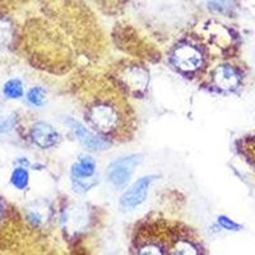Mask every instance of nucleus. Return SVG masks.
<instances>
[{
    "label": "nucleus",
    "mask_w": 255,
    "mask_h": 255,
    "mask_svg": "<svg viewBox=\"0 0 255 255\" xmlns=\"http://www.w3.org/2000/svg\"><path fill=\"white\" fill-rule=\"evenodd\" d=\"M218 223H220L223 229L230 230V231H238V230L240 229V226H239L238 223H235L234 221L230 220V218L225 217V216H221V217L218 218Z\"/></svg>",
    "instance_id": "nucleus-15"
},
{
    "label": "nucleus",
    "mask_w": 255,
    "mask_h": 255,
    "mask_svg": "<svg viewBox=\"0 0 255 255\" xmlns=\"http://www.w3.org/2000/svg\"><path fill=\"white\" fill-rule=\"evenodd\" d=\"M15 118L10 110L0 106V133H6L14 127Z\"/></svg>",
    "instance_id": "nucleus-10"
},
{
    "label": "nucleus",
    "mask_w": 255,
    "mask_h": 255,
    "mask_svg": "<svg viewBox=\"0 0 255 255\" xmlns=\"http://www.w3.org/2000/svg\"><path fill=\"white\" fill-rule=\"evenodd\" d=\"M90 120L96 128L102 131L113 130L118 123V115L115 110L108 105H96L90 110Z\"/></svg>",
    "instance_id": "nucleus-3"
},
{
    "label": "nucleus",
    "mask_w": 255,
    "mask_h": 255,
    "mask_svg": "<svg viewBox=\"0 0 255 255\" xmlns=\"http://www.w3.org/2000/svg\"><path fill=\"white\" fill-rule=\"evenodd\" d=\"M174 61L184 72H194L202 64V56L197 49L189 45H184L176 49L174 54Z\"/></svg>",
    "instance_id": "nucleus-4"
},
{
    "label": "nucleus",
    "mask_w": 255,
    "mask_h": 255,
    "mask_svg": "<svg viewBox=\"0 0 255 255\" xmlns=\"http://www.w3.org/2000/svg\"><path fill=\"white\" fill-rule=\"evenodd\" d=\"M175 253L177 254H197L195 249L191 245H189L185 241H180L175 248Z\"/></svg>",
    "instance_id": "nucleus-16"
},
{
    "label": "nucleus",
    "mask_w": 255,
    "mask_h": 255,
    "mask_svg": "<svg viewBox=\"0 0 255 255\" xmlns=\"http://www.w3.org/2000/svg\"><path fill=\"white\" fill-rule=\"evenodd\" d=\"M31 136L33 142L41 148H49L55 145L59 140L58 131L46 123H36L32 127Z\"/></svg>",
    "instance_id": "nucleus-5"
},
{
    "label": "nucleus",
    "mask_w": 255,
    "mask_h": 255,
    "mask_svg": "<svg viewBox=\"0 0 255 255\" xmlns=\"http://www.w3.org/2000/svg\"><path fill=\"white\" fill-rule=\"evenodd\" d=\"M70 125H72V129L74 131L78 139L83 143L84 145L90 149H93V151H101V149H106L109 147V143L105 142L104 139H101L100 136L95 135V134L91 133L88 129L83 127L82 124L77 122H70Z\"/></svg>",
    "instance_id": "nucleus-6"
},
{
    "label": "nucleus",
    "mask_w": 255,
    "mask_h": 255,
    "mask_svg": "<svg viewBox=\"0 0 255 255\" xmlns=\"http://www.w3.org/2000/svg\"><path fill=\"white\" fill-rule=\"evenodd\" d=\"M140 253L142 254H161V252L156 247H145Z\"/></svg>",
    "instance_id": "nucleus-17"
},
{
    "label": "nucleus",
    "mask_w": 255,
    "mask_h": 255,
    "mask_svg": "<svg viewBox=\"0 0 255 255\" xmlns=\"http://www.w3.org/2000/svg\"><path fill=\"white\" fill-rule=\"evenodd\" d=\"M125 82L128 83L129 88L131 90H143V88L147 86L148 77L145 70L140 69V68H133V69H129L125 73L124 77Z\"/></svg>",
    "instance_id": "nucleus-8"
},
{
    "label": "nucleus",
    "mask_w": 255,
    "mask_h": 255,
    "mask_svg": "<svg viewBox=\"0 0 255 255\" xmlns=\"http://www.w3.org/2000/svg\"><path fill=\"white\" fill-rule=\"evenodd\" d=\"M10 181L17 189H24L28 184V172L23 167H17L13 171Z\"/></svg>",
    "instance_id": "nucleus-12"
},
{
    "label": "nucleus",
    "mask_w": 255,
    "mask_h": 255,
    "mask_svg": "<svg viewBox=\"0 0 255 255\" xmlns=\"http://www.w3.org/2000/svg\"><path fill=\"white\" fill-rule=\"evenodd\" d=\"M96 163L91 157H82L76 165L73 166L72 174L77 179H87L95 174Z\"/></svg>",
    "instance_id": "nucleus-9"
},
{
    "label": "nucleus",
    "mask_w": 255,
    "mask_h": 255,
    "mask_svg": "<svg viewBox=\"0 0 255 255\" xmlns=\"http://www.w3.org/2000/svg\"><path fill=\"white\" fill-rule=\"evenodd\" d=\"M0 216H1V211H0Z\"/></svg>",
    "instance_id": "nucleus-18"
},
{
    "label": "nucleus",
    "mask_w": 255,
    "mask_h": 255,
    "mask_svg": "<svg viewBox=\"0 0 255 255\" xmlns=\"http://www.w3.org/2000/svg\"><path fill=\"white\" fill-rule=\"evenodd\" d=\"M215 82L222 90H232L239 84V74L234 68L222 65L215 70Z\"/></svg>",
    "instance_id": "nucleus-7"
},
{
    "label": "nucleus",
    "mask_w": 255,
    "mask_h": 255,
    "mask_svg": "<svg viewBox=\"0 0 255 255\" xmlns=\"http://www.w3.org/2000/svg\"><path fill=\"white\" fill-rule=\"evenodd\" d=\"M27 100L29 104L35 105V106H41L45 100V91L41 87H33L28 91Z\"/></svg>",
    "instance_id": "nucleus-13"
},
{
    "label": "nucleus",
    "mask_w": 255,
    "mask_h": 255,
    "mask_svg": "<svg viewBox=\"0 0 255 255\" xmlns=\"http://www.w3.org/2000/svg\"><path fill=\"white\" fill-rule=\"evenodd\" d=\"M10 40V27L3 19H0V47L5 46Z\"/></svg>",
    "instance_id": "nucleus-14"
},
{
    "label": "nucleus",
    "mask_w": 255,
    "mask_h": 255,
    "mask_svg": "<svg viewBox=\"0 0 255 255\" xmlns=\"http://www.w3.org/2000/svg\"><path fill=\"white\" fill-rule=\"evenodd\" d=\"M3 92L8 99H19L23 95V87L18 79H10L4 84Z\"/></svg>",
    "instance_id": "nucleus-11"
},
{
    "label": "nucleus",
    "mask_w": 255,
    "mask_h": 255,
    "mask_svg": "<svg viewBox=\"0 0 255 255\" xmlns=\"http://www.w3.org/2000/svg\"><path fill=\"white\" fill-rule=\"evenodd\" d=\"M153 176H145L139 179L131 186L120 199V204L124 208H134V207L139 206L147 198V191L151 183L153 181Z\"/></svg>",
    "instance_id": "nucleus-2"
},
{
    "label": "nucleus",
    "mask_w": 255,
    "mask_h": 255,
    "mask_svg": "<svg viewBox=\"0 0 255 255\" xmlns=\"http://www.w3.org/2000/svg\"><path fill=\"white\" fill-rule=\"evenodd\" d=\"M140 162L139 156H129L120 158L109 167V179L116 186H123L129 181L134 168Z\"/></svg>",
    "instance_id": "nucleus-1"
}]
</instances>
